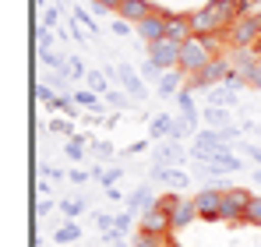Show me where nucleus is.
<instances>
[{
    "mask_svg": "<svg viewBox=\"0 0 261 247\" xmlns=\"http://www.w3.org/2000/svg\"><path fill=\"white\" fill-rule=\"evenodd\" d=\"M219 53V36H194V39L184 42V50H180V71L187 75V78H194V75H201Z\"/></svg>",
    "mask_w": 261,
    "mask_h": 247,
    "instance_id": "obj_1",
    "label": "nucleus"
},
{
    "mask_svg": "<svg viewBox=\"0 0 261 247\" xmlns=\"http://www.w3.org/2000/svg\"><path fill=\"white\" fill-rule=\"evenodd\" d=\"M191 21H194V36H226L233 29V18L222 7H216L212 0L198 11H191Z\"/></svg>",
    "mask_w": 261,
    "mask_h": 247,
    "instance_id": "obj_2",
    "label": "nucleus"
},
{
    "mask_svg": "<svg viewBox=\"0 0 261 247\" xmlns=\"http://www.w3.org/2000/svg\"><path fill=\"white\" fill-rule=\"evenodd\" d=\"M226 36H229V39H226V42H229V50H254V42L261 39V11L237 18L233 29H229Z\"/></svg>",
    "mask_w": 261,
    "mask_h": 247,
    "instance_id": "obj_3",
    "label": "nucleus"
},
{
    "mask_svg": "<svg viewBox=\"0 0 261 247\" xmlns=\"http://www.w3.org/2000/svg\"><path fill=\"white\" fill-rule=\"evenodd\" d=\"M251 191L247 187H226L222 191V208H219V223H229V226H244V212L251 205Z\"/></svg>",
    "mask_w": 261,
    "mask_h": 247,
    "instance_id": "obj_4",
    "label": "nucleus"
},
{
    "mask_svg": "<svg viewBox=\"0 0 261 247\" xmlns=\"http://www.w3.org/2000/svg\"><path fill=\"white\" fill-rule=\"evenodd\" d=\"M222 149H229V141H226V134H222V127H208V131H198L194 134V149H191V159L194 163H208L216 152Z\"/></svg>",
    "mask_w": 261,
    "mask_h": 247,
    "instance_id": "obj_5",
    "label": "nucleus"
},
{
    "mask_svg": "<svg viewBox=\"0 0 261 247\" xmlns=\"http://www.w3.org/2000/svg\"><path fill=\"white\" fill-rule=\"evenodd\" d=\"M148 50V60L159 67V71H180V42H173V39H159V42H148L145 46Z\"/></svg>",
    "mask_w": 261,
    "mask_h": 247,
    "instance_id": "obj_6",
    "label": "nucleus"
},
{
    "mask_svg": "<svg viewBox=\"0 0 261 247\" xmlns=\"http://www.w3.org/2000/svg\"><path fill=\"white\" fill-rule=\"evenodd\" d=\"M138 226H141V230H152V233H159V237H170V233H173V219H170L166 208L159 205V198H155V205H152V208L141 212Z\"/></svg>",
    "mask_w": 261,
    "mask_h": 247,
    "instance_id": "obj_7",
    "label": "nucleus"
},
{
    "mask_svg": "<svg viewBox=\"0 0 261 247\" xmlns=\"http://www.w3.org/2000/svg\"><path fill=\"white\" fill-rule=\"evenodd\" d=\"M222 191L226 187H205L194 194V205H198V219H208L219 223V208H222Z\"/></svg>",
    "mask_w": 261,
    "mask_h": 247,
    "instance_id": "obj_8",
    "label": "nucleus"
},
{
    "mask_svg": "<svg viewBox=\"0 0 261 247\" xmlns=\"http://www.w3.org/2000/svg\"><path fill=\"white\" fill-rule=\"evenodd\" d=\"M166 39L173 42H184L194 39V21H191V14H184V11H166Z\"/></svg>",
    "mask_w": 261,
    "mask_h": 247,
    "instance_id": "obj_9",
    "label": "nucleus"
},
{
    "mask_svg": "<svg viewBox=\"0 0 261 247\" xmlns=\"http://www.w3.org/2000/svg\"><path fill=\"white\" fill-rule=\"evenodd\" d=\"M134 32L145 39V46H148V42L166 39V7H159L155 14H148L145 21H138V25H134Z\"/></svg>",
    "mask_w": 261,
    "mask_h": 247,
    "instance_id": "obj_10",
    "label": "nucleus"
},
{
    "mask_svg": "<svg viewBox=\"0 0 261 247\" xmlns=\"http://www.w3.org/2000/svg\"><path fill=\"white\" fill-rule=\"evenodd\" d=\"M240 156H233L229 149H222V152H216L208 163H198V169L205 173V177H219V173H240Z\"/></svg>",
    "mask_w": 261,
    "mask_h": 247,
    "instance_id": "obj_11",
    "label": "nucleus"
},
{
    "mask_svg": "<svg viewBox=\"0 0 261 247\" xmlns=\"http://www.w3.org/2000/svg\"><path fill=\"white\" fill-rule=\"evenodd\" d=\"M155 11H159V7H155L152 0H120V11H117V14H120L124 21H130V25H138V21H145L148 14H155Z\"/></svg>",
    "mask_w": 261,
    "mask_h": 247,
    "instance_id": "obj_12",
    "label": "nucleus"
},
{
    "mask_svg": "<svg viewBox=\"0 0 261 247\" xmlns=\"http://www.w3.org/2000/svg\"><path fill=\"white\" fill-rule=\"evenodd\" d=\"M170 219H173V230H184V226H191V223L198 219V205H194V198H184V194H180V202L173 205Z\"/></svg>",
    "mask_w": 261,
    "mask_h": 247,
    "instance_id": "obj_13",
    "label": "nucleus"
},
{
    "mask_svg": "<svg viewBox=\"0 0 261 247\" xmlns=\"http://www.w3.org/2000/svg\"><path fill=\"white\" fill-rule=\"evenodd\" d=\"M152 177H155V180H166V184H170V187H176V191L191 184V177H187L180 166H155V163H152Z\"/></svg>",
    "mask_w": 261,
    "mask_h": 247,
    "instance_id": "obj_14",
    "label": "nucleus"
},
{
    "mask_svg": "<svg viewBox=\"0 0 261 247\" xmlns=\"http://www.w3.org/2000/svg\"><path fill=\"white\" fill-rule=\"evenodd\" d=\"M110 75H113V78H120V82L127 85L130 95H145V85H141V78H138V75L130 71V64H120V67H113Z\"/></svg>",
    "mask_w": 261,
    "mask_h": 247,
    "instance_id": "obj_15",
    "label": "nucleus"
},
{
    "mask_svg": "<svg viewBox=\"0 0 261 247\" xmlns=\"http://www.w3.org/2000/svg\"><path fill=\"white\" fill-rule=\"evenodd\" d=\"M184 78H187L184 71H166V75L159 78V85H155V92H159V95H176V92L184 88Z\"/></svg>",
    "mask_w": 261,
    "mask_h": 247,
    "instance_id": "obj_16",
    "label": "nucleus"
},
{
    "mask_svg": "<svg viewBox=\"0 0 261 247\" xmlns=\"http://www.w3.org/2000/svg\"><path fill=\"white\" fill-rule=\"evenodd\" d=\"M176 106H180V117H187L191 124H198V110H194V99H191V88H180L173 95Z\"/></svg>",
    "mask_w": 261,
    "mask_h": 247,
    "instance_id": "obj_17",
    "label": "nucleus"
},
{
    "mask_svg": "<svg viewBox=\"0 0 261 247\" xmlns=\"http://www.w3.org/2000/svg\"><path fill=\"white\" fill-rule=\"evenodd\" d=\"M152 205H155V198H152V191H148V187H138L134 194H127V212H134V208H138V212H145V208H152Z\"/></svg>",
    "mask_w": 261,
    "mask_h": 247,
    "instance_id": "obj_18",
    "label": "nucleus"
},
{
    "mask_svg": "<svg viewBox=\"0 0 261 247\" xmlns=\"http://www.w3.org/2000/svg\"><path fill=\"white\" fill-rule=\"evenodd\" d=\"M74 103H78L82 110H92L95 117H102V103H99V95H95L92 88H82V92H74Z\"/></svg>",
    "mask_w": 261,
    "mask_h": 247,
    "instance_id": "obj_19",
    "label": "nucleus"
},
{
    "mask_svg": "<svg viewBox=\"0 0 261 247\" xmlns=\"http://www.w3.org/2000/svg\"><path fill=\"white\" fill-rule=\"evenodd\" d=\"M166 244V237H159V233H152V230H141L138 226V233L130 237V247H163Z\"/></svg>",
    "mask_w": 261,
    "mask_h": 247,
    "instance_id": "obj_20",
    "label": "nucleus"
},
{
    "mask_svg": "<svg viewBox=\"0 0 261 247\" xmlns=\"http://www.w3.org/2000/svg\"><path fill=\"white\" fill-rule=\"evenodd\" d=\"M170 131H173V117H166V113H159L155 120L148 124V138L155 141V138H170Z\"/></svg>",
    "mask_w": 261,
    "mask_h": 247,
    "instance_id": "obj_21",
    "label": "nucleus"
},
{
    "mask_svg": "<svg viewBox=\"0 0 261 247\" xmlns=\"http://www.w3.org/2000/svg\"><path fill=\"white\" fill-rule=\"evenodd\" d=\"M53 240H57V244H74V240H82V230H78V223H74V219H67V223H64V226L53 233Z\"/></svg>",
    "mask_w": 261,
    "mask_h": 247,
    "instance_id": "obj_22",
    "label": "nucleus"
},
{
    "mask_svg": "<svg viewBox=\"0 0 261 247\" xmlns=\"http://www.w3.org/2000/svg\"><path fill=\"white\" fill-rule=\"evenodd\" d=\"M85 145H88L85 134H74V138H67V149H64V152H67V159H71V163H78V159L85 156Z\"/></svg>",
    "mask_w": 261,
    "mask_h": 247,
    "instance_id": "obj_23",
    "label": "nucleus"
},
{
    "mask_svg": "<svg viewBox=\"0 0 261 247\" xmlns=\"http://www.w3.org/2000/svg\"><path fill=\"white\" fill-rule=\"evenodd\" d=\"M233 103H237V95H229V88H226V85H216V88H212V95H208V106H226V110H229Z\"/></svg>",
    "mask_w": 261,
    "mask_h": 247,
    "instance_id": "obj_24",
    "label": "nucleus"
},
{
    "mask_svg": "<svg viewBox=\"0 0 261 247\" xmlns=\"http://www.w3.org/2000/svg\"><path fill=\"white\" fill-rule=\"evenodd\" d=\"M176 159H180V149H176V145L155 149V166H176Z\"/></svg>",
    "mask_w": 261,
    "mask_h": 247,
    "instance_id": "obj_25",
    "label": "nucleus"
},
{
    "mask_svg": "<svg viewBox=\"0 0 261 247\" xmlns=\"http://www.w3.org/2000/svg\"><path fill=\"white\" fill-rule=\"evenodd\" d=\"M201 120H208L212 127H222V124L229 120V110H226V106H208V110L201 113Z\"/></svg>",
    "mask_w": 261,
    "mask_h": 247,
    "instance_id": "obj_26",
    "label": "nucleus"
},
{
    "mask_svg": "<svg viewBox=\"0 0 261 247\" xmlns=\"http://www.w3.org/2000/svg\"><path fill=\"white\" fill-rule=\"evenodd\" d=\"M244 226H261V194L251 198V205L244 212Z\"/></svg>",
    "mask_w": 261,
    "mask_h": 247,
    "instance_id": "obj_27",
    "label": "nucleus"
},
{
    "mask_svg": "<svg viewBox=\"0 0 261 247\" xmlns=\"http://www.w3.org/2000/svg\"><path fill=\"white\" fill-rule=\"evenodd\" d=\"M92 177H95L102 187H113V184L120 180V166H113V169H99V166H95V173H92Z\"/></svg>",
    "mask_w": 261,
    "mask_h": 247,
    "instance_id": "obj_28",
    "label": "nucleus"
},
{
    "mask_svg": "<svg viewBox=\"0 0 261 247\" xmlns=\"http://www.w3.org/2000/svg\"><path fill=\"white\" fill-rule=\"evenodd\" d=\"M85 82H88V88H92L95 95H106V92H110V88H106V75H102V71H88Z\"/></svg>",
    "mask_w": 261,
    "mask_h": 247,
    "instance_id": "obj_29",
    "label": "nucleus"
},
{
    "mask_svg": "<svg viewBox=\"0 0 261 247\" xmlns=\"http://www.w3.org/2000/svg\"><path fill=\"white\" fill-rule=\"evenodd\" d=\"M74 21H78V25H82L85 32H92V36H99V21H95V18H92L88 11H74Z\"/></svg>",
    "mask_w": 261,
    "mask_h": 247,
    "instance_id": "obj_30",
    "label": "nucleus"
},
{
    "mask_svg": "<svg viewBox=\"0 0 261 247\" xmlns=\"http://www.w3.org/2000/svg\"><path fill=\"white\" fill-rule=\"evenodd\" d=\"M36 50H53V29H46V25L36 29Z\"/></svg>",
    "mask_w": 261,
    "mask_h": 247,
    "instance_id": "obj_31",
    "label": "nucleus"
},
{
    "mask_svg": "<svg viewBox=\"0 0 261 247\" xmlns=\"http://www.w3.org/2000/svg\"><path fill=\"white\" fill-rule=\"evenodd\" d=\"M60 212H64L67 219H78V215L85 212V202H71V198H64V202H60Z\"/></svg>",
    "mask_w": 261,
    "mask_h": 247,
    "instance_id": "obj_32",
    "label": "nucleus"
},
{
    "mask_svg": "<svg viewBox=\"0 0 261 247\" xmlns=\"http://www.w3.org/2000/svg\"><path fill=\"white\" fill-rule=\"evenodd\" d=\"M191 131H194V124L187 120V117H180V120H173V131H170V138H187V134H191Z\"/></svg>",
    "mask_w": 261,
    "mask_h": 247,
    "instance_id": "obj_33",
    "label": "nucleus"
},
{
    "mask_svg": "<svg viewBox=\"0 0 261 247\" xmlns=\"http://www.w3.org/2000/svg\"><path fill=\"white\" fill-rule=\"evenodd\" d=\"M244 78H247V88H258V92H261V57L254 60V67H251Z\"/></svg>",
    "mask_w": 261,
    "mask_h": 247,
    "instance_id": "obj_34",
    "label": "nucleus"
},
{
    "mask_svg": "<svg viewBox=\"0 0 261 247\" xmlns=\"http://www.w3.org/2000/svg\"><path fill=\"white\" fill-rule=\"evenodd\" d=\"M163 75H166V71H159L152 60H145V67H141V78H145V82H155V85H159V78H163Z\"/></svg>",
    "mask_w": 261,
    "mask_h": 247,
    "instance_id": "obj_35",
    "label": "nucleus"
},
{
    "mask_svg": "<svg viewBox=\"0 0 261 247\" xmlns=\"http://www.w3.org/2000/svg\"><path fill=\"white\" fill-rule=\"evenodd\" d=\"M39 60H43L46 67H53V71H60V64H64V60H60L53 50H39Z\"/></svg>",
    "mask_w": 261,
    "mask_h": 247,
    "instance_id": "obj_36",
    "label": "nucleus"
},
{
    "mask_svg": "<svg viewBox=\"0 0 261 247\" xmlns=\"http://www.w3.org/2000/svg\"><path fill=\"white\" fill-rule=\"evenodd\" d=\"M49 131H57V134H67V138H74V134H78L71 120H53V124H49Z\"/></svg>",
    "mask_w": 261,
    "mask_h": 247,
    "instance_id": "obj_37",
    "label": "nucleus"
},
{
    "mask_svg": "<svg viewBox=\"0 0 261 247\" xmlns=\"http://www.w3.org/2000/svg\"><path fill=\"white\" fill-rule=\"evenodd\" d=\"M92 152H95L99 159H110V156H113V145H110V141H92Z\"/></svg>",
    "mask_w": 261,
    "mask_h": 247,
    "instance_id": "obj_38",
    "label": "nucleus"
},
{
    "mask_svg": "<svg viewBox=\"0 0 261 247\" xmlns=\"http://www.w3.org/2000/svg\"><path fill=\"white\" fill-rule=\"evenodd\" d=\"M95 226L106 233V230H113V226H117V215H106V212H99V215H95Z\"/></svg>",
    "mask_w": 261,
    "mask_h": 247,
    "instance_id": "obj_39",
    "label": "nucleus"
},
{
    "mask_svg": "<svg viewBox=\"0 0 261 247\" xmlns=\"http://www.w3.org/2000/svg\"><path fill=\"white\" fill-rule=\"evenodd\" d=\"M240 152H247V159L261 166V149H258V145H247V141H240Z\"/></svg>",
    "mask_w": 261,
    "mask_h": 247,
    "instance_id": "obj_40",
    "label": "nucleus"
},
{
    "mask_svg": "<svg viewBox=\"0 0 261 247\" xmlns=\"http://www.w3.org/2000/svg\"><path fill=\"white\" fill-rule=\"evenodd\" d=\"M92 4H95L99 14H106V11H120V0H92Z\"/></svg>",
    "mask_w": 261,
    "mask_h": 247,
    "instance_id": "obj_41",
    "label": "nucleus"
},
{
    "mask_svg": "<svg viewBox=\"0 0 261 247\" xmlns=\"http://www.w3.org/2000/svg\"><path fill=\"white\" fill-rule=\"evenodd\" d=\"M130 226H134V215H130V212H120V215H117V226H113V230H120V233H124V230H130Z\"/></svg>",
    "mask_w": 261,
    "mask_h": 247,
    "instance_id": "obj_42",
    "label": "nucleus"
},
{
    "mask_svg": "<svg viewBox=\"0 0 261 247\" xmlns=\"http://www.w3.org/2000/svg\"><path fill=\"white\" fill-rule=\"evenodd\" d=\"M130 29H134V25H130V21H124V18H117V21H113V36H127Z\"/></svg>",
    "mask_w": 261,
    "mask_h": 247,
    "instance_id": "obj_43",
    "label": "nucleus"
},
{
    "mask_svg": "<svg viewBox=\"0 0 261 247\" xmlns=\"http://www.w3.org/2000/svg\"><path fill=\"white\" fill-rule=\"evenodd\" d=\"M36 95H39V99H43V103H53V99H57V95H53V88H49V85H36Z\"/></svg>",
    "mask_w": 261,
    "mask_h": 247,
    "instance_id": "obj_44",
    "label": "nucleus"
},
{
    "mask_svg": "<svg viewBox=\"0 0 261 247\" xmlns=\"http://www.w3.org/2000/svg\"><path fill=\"white\" fill-rule=\"evenodd\" d=\"M106 103H110L113 110H124V95H120V92H106Z\"/></svg>",
    "mask_w": 261,
    "mask_h": 247,
    "instance_id": "obj_45",
    "label": "nucleus"
},
{
    "mask_svg": "<svg viewBox=\"0 0 261 247\" xmlns=\"http://www.w3.org/2000/svg\"><path fill=\"white\" fill-rule=\"evenodd\" d=\"M240 4V14H254V7H258L261 0H237Z\"/></svg>",
    "mask_w": 261,
    "mask_h": 247,
    "instance_id": "obj_46",
    "label": "nucleus"
},
{
    "mask_svg": "<svg viewBox=\"0 0 261 247\" xmlns=\"http://www.w3.org/2000/svg\"><path fill=\"white\" fill-rule=\"evenodd\" d=\"M67 180H71V184H85L88 173H85V169H71V173H67Z\"/></svg>",
    "mask_w": 261,
    "mask_h": 247,
    "instance_id": "obj_47",
    "label": "nucleus"
},
{
    "mask_svg": "<svg viewBox=\"0 0 261 247\" xmlns=\"http://www.w3.org/2000/svg\"><path fill=\"white\" fill-rule=\"evenodd\" d=\"M57 18H60V14H57V7H53V11H46L43 25H46V29H57Z\"/></svg>",
    "mask_w": 261,
    "mask_h": 247,
    "instance_id": "obj_48",
    "label": "nucleus"
},
{
    "mask_svg": "<svg viewBox=\"0 0 261 247\" xmlns=\"http://www.w3.org/2000/svg\"><path fill=\"white\" fill-rule=\"evenodd\" d=\"M148 149V141H134V145H127V156H138V152H145Z\"/></svg>",
    "mask_w": 261,
    "mask_h": 247,
    "instance_id": "obj_49",
    "label": "nucleus"
},
{
    "mask_svg": "<svg viewBox=\"0 0 261 247\" xmlns=\"http://www.w3.org/2000/svg\"><path fill=\"white\" fill-rule=\"evenodd\" d=\"M49 212H53V202L43 198V202H39V215H49Z\"/></svg>",
    "mask_w": 261,
    "mask_h": 247,
    "instance_id": "obj_50",
    "label": "nucleus"
},
{
    "mask_svg": "<svg viewBox=\"0 0 261 247\" xmlns=\"http://www.w3.org/2000/svg\"><path fill=\"white\" fill-rule=\"evenodd\" d=\"M163 247H180V244H176L173 237H166V244H163Z\"/></svg>",
    "mask_w": 261,
    "mask_h": 247,
    "instance_id": "obj_51",
    "label": "nucleus"
},
{
    "mask_svg": "<svg viewBox=\"0 0 261 247\" xmlns=\"http://www.w3.org/2000/svg\"><path fill=\"white\" fill-rule=\"evenodd\" d=\"M254 53H258V57H261V39H258V42H254Z\"/></svg>",
    "mask_w": 261,
    "mask_h": 247,
    "instance_id": "obj_52",
    "label": "nucleus"
},
{
    "mask_svg": "<svg viewBox=\"0 0 261 247\" xmlns=\"http://www.w3.org/2000/svg\"><path fill=\"white\" fill-rule=\"evenodd\" d=\"M254 180H258V184H261V169H258V173H254Z\"/></svg>",
    "mask_w": 261,
    "mask_h": 247,
    "instance_id": "obj_53",
    "label": "nucleus"
},
{
    "mask_svg": "<svg viewBox=\"0 0 261 247\" xmlns=\"http://www.w3.org/2000/svg\"><path fill=\"white\" fill-rule=\"evenodd\" d=\"M113 247H127V244H124V240H120V244H113Z\"/></svg>",
    "mask_w": 261,
    "mask_h": 247,
    "instance_id": "obj_54",
    "label": "nucleus"
},
{
    "mask_svg": "<svg viewBox=\"0 0 261 247\" xmlns=\"http://www.w3.org/2000/svg\"><path fill=\"white\" fill-rule=\"evenodd\" d=\"M36 4H46V0H36Z\"/></svg>",
    "mask_w": 261,
    "mask_h": 247,
    "instance_id": "obj_55",
    "label": "nucleus"
}]
</instances>
